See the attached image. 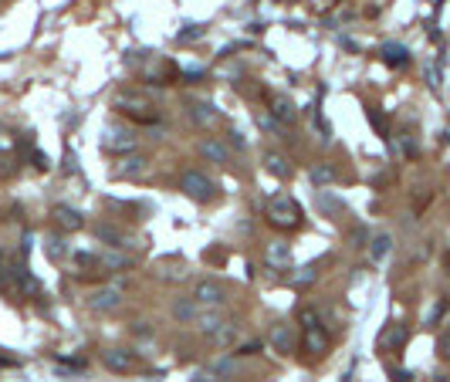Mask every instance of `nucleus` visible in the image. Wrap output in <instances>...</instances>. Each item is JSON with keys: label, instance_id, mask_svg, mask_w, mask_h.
<instances>
[{"label": "nucleus", "instance_id": "f257e3e1", "mask_svg": "<svg viewBox=\"0 0 450 382\" xmlns=\"http://www.w3.org/2000/svg\"><path fill=\"white\" fill-rule=\"evenodd\" d=\"M112 108L115 112H122L126 119H133L139 126H153L159 122V108L146 95H139V92H119L115 99H112Z\"/></svg>", "mask_w": 450, "mask_h": 382}, {"label": "nucleus", "instance_id": "f03ea898", "mask_svg": "<svg viewBox=\"0 0 450 382\" xmlns=\"http://www.w3.org/2000/svg\"><path fill=\"white\" fill-rule=\"evenodd\" d=\"M265 220L274 230H298L301 227V206L292 197H271L265 204Z\"/></svg>", "mask_w": 450, "mask_h": 382}, {"label": "nucleus", "instance_id": "7ed1b4c3", "mask_svg": "<svg viewBox=\"0 0 450 382\" xmlns=\"http://www.w3.org/2000/svg\"><path fill=\"white\" fill-rule=\"evenodd\" d=\"M180 190H183L190 200H197V204H210L213 193H217V186L210 183V176H203L200 169H186L183 179H180Z\"/></svg>", "mask_w": 450, "mask_h": 382}, {"label": "nucleus", "instance_id": "20e7f679", "mask_svg": "<svg viewBox=\"0 0 450 382\" xmlns=\"http://www.w3.org/2000/svg\"><path fill=\"white\" fill-rule=\"evenodd\" d=\"M139 135L126 126H106L102 128V149L106 153H133Z\"/></svg>", "mask_w": 450, "mask_h": 382}, {"label": "nucleus", "instance_id": "39448f33", "mask_svg": "<svg viewBox=\"0 0 450 382\" xmlns=\"http://www.w3.org/2000/svg\"><path fill=\"white\" fill-rule=\"evenodd\" d=\"M102 365H106L108 372L129 376V372H133V369H139L142 362H139V356H135V352H129V349H106V352H102Z\"/></svg>", "mask_w": 450, "mask_h": 382}, {"label": "nucleus", "instance_id": "423d86ee", "mask_svg": "<svg viewBox=\"0 0 450 382\" xmlns=\"http://www.w3.org/2000/svg\"><path fill=\"white\" fill-rule=\"evenodd\" d=\"M193 298H197L200 308H220L227 301V291H224V284H217V281H197V284H193Z\"/></svg>", "mask_w": 450, "mask_h": 382}, {"label": "nucleus", "instance_id": "0eeeda50", "mask_svg": "<svg viewBox=\"0 0 450 382\" xmlns=\"http://www.w3.org/2000/svg\"><path fill=\"white\" fill-rule=\"evenodd\" d=\"M186 115L193 119V126H200V128H213L224 115H220V108L213 102H190L186 105Z\"/></svg>", "mask_w": 450, "mask_h": 382}, {"label": "nucleus", "instance_id": "6e6552de", "mask_svg": "<svg viewBox=\"0 0 450 382\" xmlns=\"http://www.w3.org/2000/svg\"><path fill=\"white\" fill-rule=\"evenodd\" d=\"M267 345L274 349V352H281V356H292L294 352V329L292 325H274V329L267 331Z\"/></svg>", "mask_w": 450, "mask_h": 382}, {"label": "nucleus", "instance_id": "1a4fd4ad", "mask_svg": "<svg viewBox=\"0 0 450 382\" xmlns=\"http://www.w3.org/2000/svg\"><path fill=\"white\" fill-rule=\"evenodd\" d=\"M267 112H271L281 126H294V119H298V108H294L285 95H267Z\"/></svg>", "mask_w": 450, "mask_h": 382}, {"label": "nucleus", "instance_id": "9d476101", "mask_svg": "<svg viewBox=\"0 0 450 382\" xmlns=\"http://www.w3.org/2000/svg\"><path fill=\"white\" fill-rule=\"evenodd\" d=\"M88 305H92V311H115V308L122 305V288H119V284H112V288L95 291Z\"/></svg>", "mask_w": 450, "mask_h": 382}, {"label": "nucleus", "instance_id": "9b49d317", "mask_svg": "<svg viewBox=\"0 0 450 382\" xmlns=\"http://www.w3.org/2000/svg\"><path fill=\"white\" fill-rule=\"evenodd\" d=\"M301 345H305V352H308V356H325V352H328V335L322 331V325H315V329H305Z\"/></svg>", "mask_w": 450, "mask_h": 382}, {"label": "nucleus", "instance_id": "f8f14e48", "mask_svg": "<svg viewBox=\"0 0 450 382\" xmlns=\"http://www.w3.org/2000/svg\"><path fill=\"white\" fill-rule=\"evenodd\" d=\"M200 156H203L207 163H220V166L231 163V149H227L220 139H203V142H200Z\"/></svg>", "mask_w": 450, "mask_h": 382}, {"label": "nucleus", "instance_id": "ddd939ff", "mask_svg": "<svg viewBox=\"0 0 450 382\" xmlns=\"http://www.w3.org/2000/svg\"><path fill=\"white\" fill-rule=\"evenodd\" d=\"M149 173V159L146 156H133V159H126L122 166H115V176L119 179H139Z\"/></svg>", "mask_w": 450, "mask_h": 382}, {"label": "nucleus", "instance_id": "4468645a", "mask_svg": "<svg viewBox=\"0 0 450 382\" xmlns=\"http://www.w3.org/2000/svg\"><path fill=\"white\" fill-rule=\"evenodd\" d=\"M403 345H406V325H390L379 335V349L383 352H399Z\"/></svg>", "mask_w": 450, "mask_h": 382}, {"label": "nucleus", "instance_id": "2eb2a0df", "mask_svg": "<svg viewBox=\"0 0 450 382\" xmlns=\"http://www.w3.org/2000/svg\"><path fill=\"white\" fill-rule=\"evenodd\" d=\"M54 224L61 230H81L85 227V217L75 206H54Z\"/></svg>", "mask_w": 450, "mask_h": 382}, {"label": "nucleus", "instance_id": "dca6fc26", "mask_svg": "<svg viewBox=\"0 0 450 382\" xmlns=\"http://www.w3.org/2000/svg\"><path fill=\"white\" fill-rule=\"evenodd\" d=\"M200 311H203V308L197 305V298H180V301L173 305V318H176L180 325H193V322L200 318Z\"/></svg>", "mask_w": 450, "mask_h": 382}, {"label": "nucleus", "instance_id": "f3484780", "mask_svg": "<svg viewBox=\"0 0 450 382\" xmlns=\"http://www.w3.org/2000/svg\"><path fill=\"white\" fill-rule=\"evenodd\" d=\"M238 331H240V325L234 322V318H224V322H220V325H217V329H213L207 338H210L213 345H234Z\"/></svg>", "mask_w": 450, "mask_h": 382}, {"label": "nucleus", "instance_id": "a211bd4d", "mask_svg": "<svg viewBox=\"0 0 450 382\" xmlns=\"http://www.w3.org/2000/svg\"><path fill=\"white\" fill-rule=\"evenodd\" d=\"M265 169L274 179H288V176H292V163H288V156H281V153H265Z\"/></svg>", "mask_w": 450, "mask_h": 382}, {"label": "nucleus", "instance_id": "6ab92c4d", "mask_svg": "<svg viewBox=\"0 0 450 382\" xmlns=\"http://www.w3.org/2000/svg\"><path fill=\"white\" fill-rule=\"evenodd\" d=\"M95 233H99V240H106L108 247H119V251H122V247H129V237H126L119 227H112V224H99V227H95Z\"/></svg>", "mask_w": 450, "mask_h": 382}, {"label": "nucleus", "instance_id": "aec40b11", "mask_svg": "<svg viewBox=\"0 0 450 382\" xmlns=\"http://www.w3.org/2000/svg\"><path fill=\"white\" fill-rule=\"evenodd\" d=\"M383 61H386L390 68H406V65H410V54H406V48H399V44H386V48H383Z\"/></svg>", "mask_w": 450, "mask_h": 382}, {"label": "nucleus", "instance_id": "412c9836", "mask_svg": "<svg viewBox=\"0 0 450 382\" xmlns=\"http://www.w3.org/2000/svg\"><path fill=\"white\" fill-rule=\"evenodd\" d=\"M99 260H102V267L106 271H129L133 267V260L126 254H115V251H106V254H99Z\"/></svg>", "mask_w": 450, "mask_h": 382}, {"label": "nucleus", "instance_id": "4be33fe9", "mask_svg": "<svg viewBox=\"0 0 450 382\" xmlns=\"http://www.w3.org/2000/svg\"><path fill=\"white\" fill-rule=\"evenodd\" d=\"M318 210H325V213H328V217H342V213H345V206L339 204V200H335V197H328V193H325V190H322V193H318Z\"/></svg>", "mask_w": 450, "mask_h": 382}, {"label": "nucleus", "instance_id": "5701e85b", "mask_svg": "<svg viewBox=\"0 0 450 382\" xmlns=\"http://www.w3.org/2000/svg\"><path fill=\"white\" fill-rule=\"evenodd\" d=\"M267 264L288 267V244H271V247H267Z\"/></svg>", "mask_w": 450, "mask_h": 382}, {"label": "nucleus", "instance_id": "b1692460", "mask_svg": "<svg viewBox=\"0 0 450 382\" xmlns=\"http://www.w3.org/2000/svg\"><path fill=\"white\" fill-rule=\"evenodd\" d=\"M238 372V358H217L210 365V376L217 379V376H234Z\"/></svg>", "mask_w": 450, "mask_h": 382}, {"label": "nucleus", "instance_id": "393cba45", "mask_svg": "<svg viewBox=\"0 0 450 382\" xmlns=\"http://www.w3.org/2000/svg\"><path fill=\"white\" fill-rule=\"evenodd\" d=\"M335 179V169L332 166H312V183H318V186H328Z\"/></svg>", "mask_w": 450, "mask_h": 382}, {"label": "nucleus", "instance_id": "a878e982", "mask_svg": "<svg viewBox=\"0 0 450 382\" xmlns=\"http://www.w3.org/2000/svg\"><path fill=\"white\" fill-rule=\"evenodd\" d=\"M390 244H393V240H390L386 233H379V237L372 240V260H383V257L390 254Z\"/></svg>", "mask_w": 450, "mask_h": 382}, {"label": "nucleus", "instance_id": "bb28decb", "mask_svg": "<svg viewBox=\"0 0 450 382\" xmlns=\"http://www.w3.org/2000/svg\"><path fill=\"white\" fill-rule=\"evenodd\" d=\"M298 322H301V329H315V325H322L318 311H312V308H305V311L298 315Z\"/></svg>", "mask_w": 450, "mask_h": 382}, {"label": "nucleus", "instance_id": "cd10ccee", "mask_svg": "<svg viewBox=\"0 0 450 382\" xmlns=\"http://www.w3.org/2000/svg\"><path fill=\"white\" fill-rule=\"evenodd\" d=\"M369 119H372V126L379 128V135H383V139H386V135H390V126H386V115H383V112H376V108H372V112H369Z\"/></svg>", "mask_w": 450, "mask_h": 382}, {"label": "nucleus", "instance_id": "c85d7f7f", "mask_svg": "<svg viewBox=\"0 0 450 382\" xmlns=\"http://www.w3.org/2000/svg\"><path fill=\"white\" fill-rule=\"evenodd\" d=\"M315 281V267H301L298 274H294V288H305V284H312Z\"/></svg>", "mask_w": 450, "mask_h": 382}, {"label": "nucleus", "instance_id": "c756f323", "mask_svg": "<svg viewBox=\"0 0 450 382\" xmlns=\"http://www.w3.org/2000/svg\"><path fill=\"white\" fill-rule=\"evenodd\" d=\"M61 254H65V247H61V237H48V257H54V260H58Z\"/></svg>", "mask_w": 450, "mask_h": 382}, {"label": "nucleus", "instance_id": "7c9ffc66", "mask_svg": "<svg viewBox=\"0 0 450 382\" xmlns=\"http://www.w3.org/2000/svg\"><path fill=\"white\" fill-rule=\"evenodd\" d=\"M437 352H440V356H444V358H450V329L444 331L440 338H437Z\"/></svg>", "mask_w": 450, "mask_h": 382}, {"label": "nucleus", "instance_id": "2f4dec72", "mask_svg": "<svg viewBox=\"0 0 450 382\" xmlns=\"http://www.w3.org/2000/svg\"><path fill=\"white\" fill-rule=\"evenodd\" d=\"M261 352V342H247V345H238V356H258Z\"/></svg>", "mask_w": 450, "mask_h": 382}, {"label": "nucleus", "instance_id": "473e14b6", "mask_svg": "<svg viewBox=\"0 0 450 382\" xmlns=\"http://www.w3.org/2000/svg\"><path fill=\"white\" fill-rule=\"evenodd\" d=\"M227 135H231V146H234V149H244V146H247V139H244L240 132H227Z\"/></svg>", "mask_w": 450, "mask_h": 382}, {"label": "nucleus", "instance_id": "72a5a7b5", "mask_svg": "<svg viewBox=\"0 0 450 382\" xmlns=\"http://www.w3.org/2000/svg\"><path fill=\"white\" fill-rule=\"evenodd\" d=\"M390 376H393V382H410V372H406V369H393Z\"/></svg>", "mask_w": 450, "mask_h": 382}, {"label": "nucleus", "instance_id": "f704fd0d", "mask_svg": "<svg viewBox=\"0 0 450 382\" xmlns=\"http://www.w3.org/2000/svg\"><path fill=\"white\" fill-rule=\"evenodd\" d=\"M444 267H447V274H450V254H447V257H444Z\"/></svg>", "mask_w": 450, "mask_h": 382}, {"label": "nucleus", "instance_id": "c9c22d12", "mask_svg": "<svg viewBox=\"0 0 450 382\" xmlns=\"http://www.w3.org/2000/svg\"><path fill=\"white\" fill-rule=\"evenodd\" d=\"M0 267H3V254H0Z\"/></svg>", "mask_w": 450, "mask_h": 382}]
</instances>
